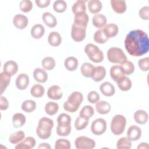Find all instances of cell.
I'll return each mask as SVG.
<instances>
[{
	"label": "cell",
	"instance_id": "1",
	"mask_svg": "<svg viewBox=\"0 0 149 149\" xmlns=\"http://www.w3.org/2000/svg\"><path fill=\"white\" fill-rule=\"evenodd\" d=\"M124 42L127 52L133 56H140L148 52V36L142 30L136 29L129 32Z\"/></svg>",
	"mask_w": 149,
	"mask_h": 149
},
{
	"label": "cell",
	"instance_id": "2",
	"mask_svg": "<svg viewBox=\"0 0 149 149\" xmlns=\"http://www.w3.org/2000/svg\"><path fill=\"white\" fill-rule=\"evenodd\" d=\"M54 127L53 120L47 117L41 118L36 128V134L41 139H48L50 137Z\"/></svg>",
	"mask_w": 149,
	"mask_h": 149
},
{
	"label": "cell",
	"instance_id": "3",
	"mask_svg": "<svg viewBox=\"0 0 149 149\" xmlns=\"http://www.w3.org/2000/svg\"><path fill=\"white\" fill-rule=\"evenodd\" d=\"M83 100L81 93L75 91L72 92L68 97V100L63 104V109L66 111L73 113L76 112Z\"/></svg>",
	"mask_w": 149,
	"mask_h": 149
},
{
	"label": "cell",
	"instance_id": "4",
	"mask_svg": "<svg viewBox=\"0 0 149 149\" xmlns=\"http://www.w3.org/2000/svg\"><path fill=\"white\" fill-rule=\"evenodd\" d=\"M84 52L90 60L94 63H101L104 60L103 52L93 44H86L84 47Z\"/></svg>",
	"mask_w": 149,
	"mask_h": 149
},
{
	"label": "cell",
	"instance_id": "5",
	"mask_svg": "<svg viewBox=\"0 0 149 149\" xmlns=\"http://www.w3.org/2000/svg\"><path fill=\"white\" fill-rule=\"evenodd\" d=\"M107 58L113 63L122 64L127 61V56L123 51L118 47H111L107 51Z\"/></svg>",
	"mask_w": 149,
	"mask_h": 149
},
{
	"label": "cell",
	"instance_id": "6",
	"mask_svg": "<svg viewBox=\"0 0 149 149\" xmlns=\"http://www.w3.org/2000/svg\"><path fill=\"white\" fill-rule=\"evenodd\" d=\"M126 119L122 115H115L111 122V130L115 135H120L125 130L126 125Z\"/></svg>",
	"mask_w": 149,
	"mask_h": 149
},
{
	"label": "cell",
	"instance_id": "7",
	"mask_svg": "<svg viewBox=\"0 0 149 149\" xmlns=\"http://www.w3.org/2000/svg\"><path fill=\"white\" fill-rule=\"evenodd\" d=\"M74 144L77 149H92L95 147V142L93 139L83 136L77 137Z\"/></svg>",
	"mask_w": 149,
	"mask_h": 149
},
{
	"label": "cell",
	"instance_id": "8",
	"mask_svg": "<svg viewBox=\"0 0 149 149\" xmlns=\"http://www.w3.org/2000/svg\"><path fill=\"white\" fill-rule=\"evenodd\" d=\"M107 130V122L104 119L97 118L91 123V131L95 135H101Z\"/></svg>",
	"mask_w": 149,
	"mask_h": 149
},
{
	"label": "cell",
	"instance_id": "9",
	"mask_svg": "<svg viewBox=\"0 0 149 149\" xmlns=\"http://www.w3.org/2000/svg\"><path fill=\"white\" fill-rule=\"evenodd\" d=\"M86 36V28L72 24L71 30L72 38L76 42H80L84 40Z\"/></svg>",
	"mask_w": 149,
	"mask_h": 149
},
{
	"label": "cell",
	"instance_id": "10",
	"mask_svg": "<svg viewBox=\"0 0 149 149\" xmlns=\"http://www.w3.org/2000/svg\"><path fill=\"white\" fill-rule=\"evenodd\" d=\"M89 17L86 12H81L74 15L73 24L87 28Z\"/></svg>",
	"mask_w": 149,
	"mask_h": 149
},
{
	"label": "cell",
	"instance_id": "11",
	"mask_svg": "<svg viewBox=\"0 0 149 149\" xmlns=\"http://www.w3.org/2000/svg\"><path fill=\"white\" fill-rule=\"evenodd\" d=\"M29 23V19L27 17L22 14L16 15L13 19V25L18 29H25Z\"/></svg>",
	"mask_w": 149,
	"mask_h": 149
},
{
	"label": "cell",
	"instance_id": "12",
	"mask_svg": "<svg viewBox=\"0 0 149 149\" xmlns=\"http://www.w3.org/2000/svg\"><path fill=\"white\" fill-rule=\"evenodd\" d=\"M47 96L49 99L59 100L62 98L63 96V92L58 85H52L48 89Z\"/></svg>",
	"mask_w": 149,
	"mask_h": 149
},
{
	"label": "cell",
	"instance_id": "13",
	"mask_svg": "<svg viewBox=\"0 0 149 149\" xmlns=\"http://www.w3.org/2000/svg\"><path fill=\"white\" fill-rule=\"evenodd\" d=\"M29 77L27 74L20 73L17 76L16 79V86L19 90H25L29 84Z\"/></svg>",
	"mask_w": 149,
	"mask_h": 149
},
{
	"label": "cell",
	"instance_id": "14",
	"mask_svg": "<svg viewBox=\"0 0 149 149\" xmlns=\"http://www.w3.org/2000/svg\"><path fill=\"white\" fill-rule=\"evenodd\" d=\"M36 144V139L31 136L24 138L21 142L17 143L16 146V149H31L35 147Z\"/></svg>",
	"mask_w": 149,
	"mask_h": 149
},
{
	"label": "cell",
	"instance_id": "15",
	"mask_svg": "<svg viewBox=\"0 0 149 149\" xmlns=\"http://www.w3.org/2000/svg\"><path fill=\"white\" fill-rule=\"evenodd\" d=\"M18 70V65L16 62L12 60L8 61L6 62L3 67V72L10 76L15 75Z\"/></svg>",
	"mask_w": 149,
	"mask_h": 149
},
{
	"label": "cell",
	"instance_id": "16",
	"mask_svg": "<svg viewBox=\"0 0 149 149\" xmlns=\"http://www.w3.org/2000/svg\"><path fill=\"white\" fill-rule=\"evenodd\" d=\"M111 5L113 10L119 14L125 13L127 9L126 3L124 0H111Z\"/></svg>",
	"mask_w": 149,
	"mask_h": 149
},
{
	"label": "cell",
	"instance_id": "17",
	"mask_svg": "<svg viewBox=\"0 0 149 149\" xmlns=\"http://www.w3.org/2000/svg\"><path fill=\"white\" fill-rule=\"evenodd\" d=\"M141 136V130L136 125L130 126L127 132V137L131 141H137Z\"/></svg>",
	"mask_w": 149,
	"mask_h": 149
},
{
	"label": "cell",
	"instance_id": "18",
	"mask_svg": "<svg viewBox=\"0 0 149 149\" xmlns=\"http://www.w3.org/2000/svg\"><path fill=\"white\" fill-rule=\"evenodd\" d=\"M101 93L106 97L112 96L115 93L114 86L109 81H104L100 86Z\"/></svg>",
	"mask_w": 149,
	"mask_h": 149
},
{
	"label": "cell",
	"instance_id": "19",
	"mask_svg": "<svg viewBox=\"0 0 149 149\" xmlns=\"http://www.w3.org/2000/svg\"><path fill=\"white\" fill-rule=\"evenodd\" d=\"M109 74L111 77L116 82L125 76L124 72L120 65H113L111 66Z\"/></svg>",
	"mask_w": 149,
	"mask_h": 149
},
{
	"label": "cell",
	"instance_id": "20",
	"mask_svg": "<svg viewBox=\"0 0 149 149\" xmlns=\"http://www.w3.org/2000/svg\"><path fill=\"white\" fill-rule=\"evenodd\" d=\"M102 30L105 36L109 38L114 37L118 34L119 28L116 24L109 23L104 27Z\"/></svg>",
	"mask_w": 149,
	"mask_h": 149
},
{
	"label": "cell",
	"instance_id": "21",
	"mask_svg": "<svg viewBox=\"0 0 149 149\" xmlns=\"http://www.w3.org/2000/svg\"><path fill=\"white\" fill-rule=\"evenodd\" d=\"M133 118L134 120L137 123L140 125H144L148 121V115L146 111L139 109L134 112Z\"/></svg>",
	"mask_w": 149,
	"mask_h": 149
},
{
	"label": "cell",
	"instance_id": "22",
	"mask_svg": "<svg viewBox=\"0 0 149 149\" xmlns=\"http://www.w3.org/2000/svg\"><path fill=\"white\" fill-rule=\"evenodd\" d=\"M107 22V19L106 16L99 13L95 14L92 19V23L93 26L100 29L106 25Z\"/></svg>",
	"mask_w": 149,
	"mask_h": 149
},
{
	"label": "cell",
	"instance_id": "23",
	"mask_svg": "<svg viewBox=\"0 0 149 149\" xmlns=\"http://www.w3.org/2000/svg\"><path fill=\"white\" fill-rule=\"evenodd\" d=\"M95 110L101 115L108 113L111 109V106L109 102L105 101H99L95 104Z\"/></svg>",
	"mask_w": 149,
	"mask_h": 149
},
{
	"label": "cell",
	"instance_id": "24",
	"mask_svg": "<svg viewBox=\"0 0 149 149\" xmlns=\"http://www.w3.org/2000/svg\"><path fill=\"white\" fill-rule=\"evenodd\" d=\"M80 71L83 76L86 77H92L94 73L95 66L91 63L84 62L81 66Z\"/></svg>",
	"mask_w": 149,
	"mask_h": 149
},
{
	"label": "cell",
	"instance_id": "25",
	"mask_svg": "<svg viewBox=\"0 0 149 149\" xmlns=\"http://www.w3.org/2000/svg\"><path fill=\"white\" fill-rule=\"evenodd\" d=\"M42 20L45 25L48 27L53 28L57 24V19L55 16L51 13L46 12L42 14Z\"/></svg>",
	"mask_w": 149,
	"mask_h": 149
},
{
	"label": "cell",
	"instance_id": "26",
	"mask_svg": "<svg viewBox=\"0 0 149 149\" xmlns=\"http://www.w3.org/2000/svg\"><path fill=\"white\" fill-rule=\"evenodd\" d=\"M33 77L36 81L42 83L48 80V74L44 69L38 68L34 70Z\"/></svg>",
	"mask_w": 149,
	"mask_h": 149
},
{
	"label": "cell",
	"instance_id": "27",
	"mask_svg": "<svg viewBox=\"0 0 149 149\" xmlns=\"http://www.w3.org/2000/svg\"><path fill=\"white\" fill-rule=\"evenodd\" d=\"M31 36L35 39L41 38L45 33V28L41 24H36L31 29Z\"/></svg>",
	"mask_w": 149,
	"mask_h": 149
},
{
	"label": "cell",
	"instance_id": "28",
	"mask_svg": "<svg viewBox=\"0 0 149 149\" xmlns=\"http://www.w3.org/2000/svg\"><path fill=\"white\" fill-rule=\"evenodd\" d=\"M48 42L52 47H58L62 42L61 36L57 31H52L48 35Z\"/></svg>",
	"mask_w": 149,
	"mask_h": 149
},
{
	"label": "cell",
	"instance_id": "29",
	"mask_svg": "<svg viewBox=\"0 0 149 149\" xmlns=\"http://www.w3.org/2000/svg\"><path fill=\"white\" fill-rule=\"evenodd\" d=\"M26 121V116L22 113L17 112L13 115L12 123L15 128H20L22 127L25 124Z\"/></svg>",
	"mask_w": 149,
	"mask_h": 149
},
{
	"label": "cell",
	"instance_id": "30",
	"mask_svg": "<svg viewBox=\"0 0 149 149\" xmlns=\"http://www.w3.org/2000/svg\"><path fill=\"white\" fill-rule=\"evenodd\" d=\"M116 83L119 88L123 91H129L132 86L131 80L128 77L125 76L118 80Z\"/></svg>",
	"mask_w": 149,
	"mask_h": 149
},
{
	"label": "cell",
	"instance_id": "31",
	"mask_svg": "<svg viewBox=\"0 0 149 149\" xmlns=\"http://www.w3.org/2000/svg\"><path fill=\"white\" fill-rule=\"evenodd\" d=\"M78 60L74 56H69L64 61V66L69 71H74L78 67Z\"/></svg>",
	"mask_w": 149,
	"mask_h": 149
},
{
	"label": "cell",
	"instance_id": "32",
	"mask_svg": "<svg viewBox=\"0 0 149 149\" xmlns=\"http://www.w3.org/2000/svg\"><path fill=\"white\" fill-rule=\"evenodd\" d=\"M106 75V69L102 66H97L95 67V71L92 79L95 82H99L102 80Z\"/></svg>",
	"mask_w": 149,
	"mask_h": 149
},
{
	"label": "cell",
	"instance_id": "33",
	"mask_svg": "<svg viewBox=\"0 0 149 149\" xmlns=\"http://www.w3.org/2000/svg\"><path fill=\"white\" fill-rule=\"evenodd\" d=\"M11 76L2 72L0 73V94L2 95L5 91L10 82Z\"/></svg>",
	"mask_w": 149,
	"mask_h": 149
},
{
	"label": "cell",
	"instance_id": "34",
	"mask_svg": "<svg viewBox=\"0 0 149 149\" xmlns=\"http://www.w3.org/2000/svg\"><path fill=\"white\" fill-rule=\"evenodd\" d=\"M88 9L91 13L97 14L101 11L102 5L99 0H90L88 2Z\"/></svg>",
	"mask_w": 149,
	"mask_h": 149
},
{
	"label": "cell",
	"instance_id": "35",
	"mask_svg": "<svg viewBox=\"0 0 149 149\" xmlns=\"http://www.w3.org/2000/svg\"><path fill=\"white\" fill-rule=\"evenodd\" d=\"M44 110L45 113L48 115H54L59 110V105L55 102L49 101L45 105Z\"/></svg>",
	"mask_w": 149,
	"mask_h": 149
},
{
	"label": "cell",
	"instance_id": "36",
	"mask_svg": "<svg viewBox=\"0 0 149 149\" xmlns=\"http://www.w3.org/2000/svg\"><path fill=\"white\" fill-rule=\"evenodd\" d=\"M25 138V133L23 131L19 130L12 133L9 137V141L10 143L17 144L21 142Z\"/></svg>",
	"mask_w": 149,
	"mask_h": 149
},
{
	"label": "cell",
	"instance_id": "37",
	"mask_svg": "<svg viewBox=\"0 0 149 149\" xmlns=\"http://www.w3.org/2000/svg\"><path fill=\"white\" fill-rule=\"evenodd\" d=\"M45 93L44 86L40 84H36L33 85L30 89L31 95L35 98H40L43 96Z\"/></svg>",
	"mask_w": 149,
	"mask_h": 149
},
{
	"label": "cell",
	"instance_id": "38",
	"mask_svg": "<svg viewBox=\"0 0 149 149\" xmlns=\"http://www.w3.org/2000/svg\"><path fill=\"white\" fill-rule=\"evenodd\" d=\"M21 109L26 113L32 112L36 109V103L33 100H26L22 102Z\"/></svg>",
	"mask_w": 149,
	"mask_h": 149
},
{
	"label": "cell",
	"instance_id": "39",
	"mask_svg": "<svg viewBox=\"0 0 149 149\" xmlns=\"http://www.w3.org/2000/svg\"><path fill=\"white\" fill-rule=\"evenodd\" d=\"M89 122V119L79 115L76 119L74 122V127L76 130H81L84 129H85Z\"/></svg>",
	"mask_w": 149,
	"mask_h": 149
},
{
	"label": "cell",
	"instance_id": "40",
	"mask_svg": "<svg viewBox=\"0 0 149 149\" xmlns=\"http://www.w3.org/2000/svg\"><path fill=\"white\" fill-rule=\"evenodd\" d=\"M132 147V141L127 137H123L118 139L116 143L118 149H129Z\"/></svg>",
	"mask_w": 149,
	"mask_h": 149
},
{
	"label": "cell",
	"instance_id": "41",
	"mask_svg": "<svg viewBox=\"0 0 149 149\" xmlns=\"http://www.w3.org/2000/svg\"><path fill=\"white\" fill-rule=\"evenodd\" d=\"M72 12L74 15L81 12H86V1L83 0H77L76 1L73 5L72 7Z\"/></svg>",
	"mask_w": 149,
	"mask_h": 149
},
{
	"label": "cell",
	"instance_id": "42",
	"mask_svg": "<svg viewBox=\"0 0 149 149\" xmlns=\"http://www.w3.org/2000/svg\"><path fill=\"white\" fill-rule=\"evenodd\" d=\"M41 65L45 70H51L55 66V61L52 57L47 56L42 60Z\"/></svg>",
	"mask_w": 149,
	"mask_h": 149
},
{
	"label": "cell",
	"instance_id": "43",
	"mask_svg": "<svg viewBox=\"0 0 149 149\" xmlns=\"http://www.w3.org/2000/svg\"><path fill=\"white\" fill-rule=\"evenodd\" d=\"M93 37L94 41L98 44H104L109 39L104 34L102 29H99L97 30L94 33Z\"/></svg>",
	"mask_w": 149,
	"mask_h": 149
},
{
	"label": "cell",
	"instance_id": "44",
	"mask_svg": "<svg viewBox=\"0 0 149 149\" xmlns=\"http://www.w3.org/2000/svg\"><path fill=\"white\" fill-rule=\"evenodd\" d=\"M71 125H57L56 126V133L59 136H68L71 132Z\"/></svg>",
	"mask_w": 149,
	"mask_h": 149
},
{
	"label": "cell",
	"instance_id": "45",
	"mask_svg": "<svg viewBox=\"0 0 149 149\" xmlns=\"http://www.w3.org/2000/svg\"><path fill=\"white\" fill-rule=\"evenodd\" d=\"M55 149H70L71 148L70 142L65 139H58L55 143Z\"/></svg>",
	"mask_w": 149,
	"mask_h": 149
},
{
	"label": "cell",
	"instance_id": "46",
	"mask_svg": "<svg viewBox=\"0 0 149 149\" xmlns=\"http://www.w3.org/2000/svg\"><path fill=\"white\" fill-rule=\"evenodd\" d=\"M67 8V3L63 0L55 1L53 3V9L57 13H63Z\"/></svg>",
	"mask_w": 149,
	"mask_h": 149
},
{
	"label": "cell",
	"instance_id": "47",
	"mask_svg": "<svg viewBox=\"0 0 149 149\" xmlns=\"http://www.w3.org/2000/svg\"><path fill=\"white\" fill-rule=\"evenodd\" d=\"M123 69L125 74L130 75L132 74L134 71V66L132 62L127 61L125 63L120 65Z\"/></svg>",
	"mask_w": 149,
	"mask_h": 149
},
{
	"label": "cell",
	"instance_id": "48",
	"mask_svg": "<svg viewBox=\"0 0 149 149\" xmlns=\"http://www.w3.org/2000/svg\"><path fill=\"white\" fill-rule=\"evenodd\" d=\"M94 114V109L91 105H86L83 107L80 111V115L86 117L88 119L91 118Z\"/></svg>",
	"mask_w": 149,
	"mask_h": 149
},
{
	"label": "cell",
	"instance_id": "49",
	"mask_svg": "<svg viewBox=\"0 0 149 149\" xmlns=\"http://www.w3.org/2000/svg\"><path fill=\"white\" fill-rule=\"evenodd\" d=\"M33 3L30 0H22L19 3L20 9L24 13H27L33 9Z\"/></svg>",
	"mask_w": 149,
	"mask_h": 149
},
{
	"label": "cell",
	"instance_id": "50",
	"mask_svg": "<svg viewBox=\"0 0 149 149\" xmlns=\"http://www.w3.org/2000/svg\"><path fill=\"white\" fill-rule=\"evenodd\" d=\"M57 122L58 125H69L71 124V117L67 113H61L58 116Z\"/></svg>",
	"mask_w": 149,
	"mask_h": 149
},
{
	"label": "cell",
	"instance_id": "51",
	"mask_svg": "<svg viewBox=\"0 0 149 149\" xmlns=\"http://www.w3.org/2000/svg\"><path fill=\"white\" fill-rule=\"evenodd\" d=\"M100 94L96 91H91L87 95V101L91 104H96L100 101Z\"/></svg>",
	"mask_w": 149,
	"mask_h": 149
},
{
	"label": "cell",
	"instance_id": "52",
	"mask_svg": "<svg viewBox=\"0 0 149 149\" xmlns=\"http://www.w3.org/2000/svg\"><path fill=\"white\" fill-rule=\"evenodd\" d=\"M138 65L142 71H148L149 69V58L146 57L139 59L138 61Z\"/></svg>",
	"mask_w": 149,
	"mask_h": 149
},
{
	"label": "cell",
	"instance_id": "53",
	"mask_svg": "<svg viewBox=\"0 0 149 149\" xmlns=\"http://www.w3.org/2000/svg\"><path fill=\"white\" fill-rule=\"evenodd\" d=\"M139 15L141 19L148 20L149 19V6H143L139 11Z\"/></svg>",
	"mask_w": 149,
	"mask_h": 149
},
{
	"label": "cell",
	"instance_id": "54",
	"mask_svg": "<svg viewBox=\"0 0 149 149\" xmlns=\"http://www.w3.org/2000/svg\"><path fill=\"white\" fill-rule=\"evenodd\" d=\"M9 107V102L7 98L3 96L0 97V109L1 111L6 110Z\"/></svg>",
	"mask_w": 149,
	"mask_h": 149
},
{
	"label": "cell",
	"instance_id": "55",
	"mask_svg": "<svg viewBox=\"0 0 149 149\" xmlns=\"http://www.w3.org/2000/svg\"><path fill=\"white\" fill-rule=\"evenodd\" d=\"M51 1L50 0H36L35 3L37 6L41 8H46L49 6Z\"/></svg>",
	"mask_w": 149,
	"mask_h": 149
},
{
	"label": "cell",
	"instance_id": "56",
	"mask_svg": "<svg viewBox=\"0 0 149 149\" xmlns=\"http://www.w3.org/2000/svg\"><path fill=\"white\" fill-rule=\"evenodd\" d=\"M38 149H51V147L49 144L47 143H40L38 147Z\"/></svg>",
	"mask_w": 149,
	"mask_h": 149
},
{
	"label": "cell",
	"instance_id": "57",
	"mask_svg": "<svg viewBox=\"0 0 149 149\" xmlns=\"http://www.w3.org/2000/svg\"><path fill=\"white\" fill-rule=\"evenodd\" d=\"M149 148L148 144L147 143H141L137 146V149H148Z\"/></svg>",
	"mask_w": 149,
	"mask_h": 149
}]
</instances>
